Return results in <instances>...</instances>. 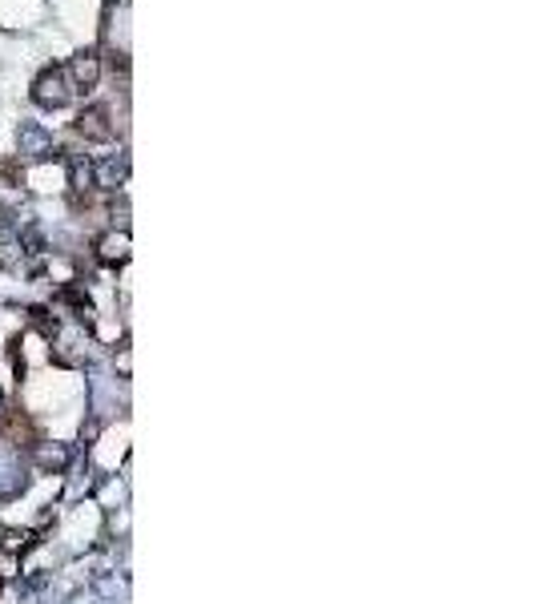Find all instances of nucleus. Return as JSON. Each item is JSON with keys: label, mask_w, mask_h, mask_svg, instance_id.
Returning <instances> with one entry per match:
<instances>
[{"label": "nucleus", "mask_w": 535, "mask_h": 604, "mask_svg": "<svg viewBox=\"0 0 535 604\" xmlns=\"http://www.w3.org/2000/svg\"><path fill=\"white\" fill-rule=\"evenodd\" d=\"M69 93H73L69 81H64V73L56 69V64H53V69H45L41 77L33 81V101L41 109H64V105H69Z\"/></svg>", "instance_id": "obj_1"}, {"label": "nucleus", "mask_w": 535, "mask_h": 604, "mask_svg": "<svg viewBox=\"0 0 535 604\" xmlns=\"http://www.w3.org/2000/svg\"><path fill=\"white\" fill-rule=\"evenodd\" d=\"M16 153L28 157V162H41V157L53 153V134L41 121H21V129H16Z\"/></svg>", "instance_id": "obj_2"}, {"label": "nucleus", "mask_w": 535, "mask_h": 604, "mask_svg": "<svg viewBox=\"0 0 535 604\" xmlns=\"http://www.w3.org/2000/svg\"><path fill=\"white\" fill-rule=\"evenodd\" d=\"M125 178H129V153H125V150L105 153L101 162H93V185L117 190V185H125Z\"/></svg>", "instance_id": "obj_3"}, {"label": "nucleus", "mask_w": 535, "mask_h": 604, "mask_svg": "<svg viewBox=\"0 0 535 604\" xmlns=\"http://www.w3.org/2000/svg\"><path fill=\"white\" fill-rule=\"evenodd\" d=\"M69 77H73V85H77V89H93V85H97V77H101V57L93 49L77 53V57L69 61Z\"/></svg>", "instance_id": "obj_4"}, {"label": "nucleus", "mask_w": 535, "mask_h": 604, "mask_svg": "<svg viewBox=\"0 0 535 604\" xmlns=\"http://www.w3.org/2000/svg\"><path fill=\"white\" fill-rule=\"evenodd\" d=\"M77 129L84 137H89V142H109L113 137V125H109V114L101 105H89L84 109V114L77 117Z\"/></svg>", "instance_id": "obj_5"}, {"label": "nucleus", "mask_w": 535, "mask_h": 604, "mask_svg": "<svg viewBox=\"0 0 535 604\" xmlns=\"http://www.w3.org/2000/svg\"><path fill=\"white\" fill-rule=\"evenodd\" d=\"M33 460H36V468H41V471H53V476H61V471L69 468L73 451L64 448V443H36Z\"/></svg>", "instance_id": "obj_6"}, {"label": "nucleus", "mask_w": 535, "mask_h": 604, "mask_svg": "<svg viewBox=\"0 0 535 604\" xmlns=\"http://www.w3.org/2000/svg\"><path fill=\"white\" fill-rule=\"evenodd\" d=\"M101 262H129V230H113L97 242Z\"/></svg>", "instance_id": "obj_7"}, {"label": "nucleus", "mask_w": 535, "mask_h": 604, "mask_svg": "<svg viewBox=\"0 0 535 604\" xmlns=\"http://www.w3.org/2000/svg\"><path fill=\"white\" fill-rule=\"evenodd\" d=\"M69 185L73 190H93V162L84 153L69 157Z\"/></svg>", "instance_id": "obj_8"}, {"label": "nucleus", "mask_w": 535, "mask_h": 604, "mask_svg": "<svg viewBox=\"0 0 535 604\" xmlns=\"http://www.w3.org/2000/svg\"><path fill=\"white\" fill-rule=\"evenodd\" d=\"M0 548H5L8 556H16V552L28 548V536L21 532V528H0Z\"/></svg>", "instance_id": "obj_9"}, {"label": "nucleus", "mask_w": 535, "mask_h": 604, "mask_svg": "<svg viewBox=\"0 0 535 604\" xmlns=\"http://www.w3.org/2000/svg\"><path fill=\"white\" fill-rule=\"evenodd\" d=\"M16 238H21V246H28V250H33V254H45V234H41V230H36V226H25V230H21V234H16Z\"/></svg>", "instance_id": "obj_10"}]
</instances>
